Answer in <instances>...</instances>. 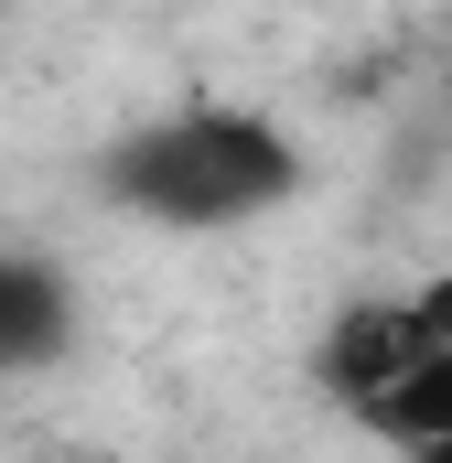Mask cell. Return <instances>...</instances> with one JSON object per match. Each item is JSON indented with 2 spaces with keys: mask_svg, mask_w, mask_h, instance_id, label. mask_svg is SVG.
I'll return each instance as SVG.
<instances>
[{
  "mask_svg": "<svg viewBox=\"0 0 452 463\" xmlns=\"http://www.w3.org/2000/svg\"><path fill=\"white\" fill-rule=\"evenodd\" d=\"M98 194L118 216H140V227H194V237L248 227V216L302 194V140L259 109H226V98L162 109L98 151Z\"/></svg>",
  "mask_w": 452,
  "mask_h": 463,
  "instance_id": "6da1fadb",
  "label": "cell"
},
{
  "mask_svg": "<svg viewBox=\"0 0 452 463\" xmlns=\"http://www.w3.org/2000/svg\"><path fill=\"white\" fill-rule=\"evenodd\" d=\"M76 345V280L33 248H0V377H33Z\"/></svg>",
  "mask_w": 452,
  "mask_h": 463,
  "instance_id": "7a4b0ae2",
  "label": "cell"
}]
</instances>
